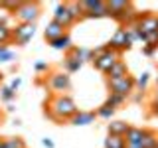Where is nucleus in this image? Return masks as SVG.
<instances>
[{
	"label": "nucleus",
	"mask_w": 158,
	"mask_h": 148,
	"mask_svg": "<svg viewBox=\"0 0 158 148\" xmlns=\"http://www.w3.org/2000/svg\"><path fill=\"white\" fill-rule=\"evenodd\" d=\"M36 34V24H18L16 28H12V39L18 46H26L30 39Z\"/></svg>",
	"instance_id": "obj_7"
},
{
	"label": "nucleus",
	"mask_w": 158,
	"mask_h": 148,
	"mask_svg": "<svg viewBox=\"0 0 158 148\" xmlns=\"http://www.w3.org/2000/svg\"><path fill=\"white\" fill-rule=\"evenodd\" d=\"M146 134V128H138V126H131L128 132L125 134V140L128 146H142V138Z\"/></svg>",
	"instance_id": "obj_13"
},
{
	"label": "nucleus",
	"mask_w": 158,
	"mask_h": 148,
	"mask_svg": "<svg viewBox=\"0 0 158 148\" xmlns=\"http://www.w3.org/2000/svg\"><path fill=\"white\" fill-rule=\"evenodd\" d=\"M34 69H36L38 73H48L49 71V63L48 61H36L34 63Z\"/></svg>",
	"instance_id": "obj_27"
},
{
	"label": "nucleus",
	"mask_w": 158,
	"mask_h": 148,
	"mask_svg": "<svg viewBox=\"0 0 158 148\" xmlns=\"http://www.w3.org/2000/svg\"><path fill=\"white\" fill-rule=\"evenodd\" d=\"M125 103H127V97H123V95H115V93H109V97H107L105 105L117 111V109H118V107H123Z\"/></svg>",
	"instance_id": "obj_18"
},
{
	"label": "nucleus",
	"mask_w": 158,
	"mask_h": 148,
	"mask_svg": "<svg viewBox=\"0 0 158 148\" xmlns=\"http://www.w3.org/2000/svg\"><path fill=\"white\" fill-rule=\"evenodd\" d=\"M2 77H4V75H2V73H0V81H2Z\"/></svg>",
	"instance_id": "obj_36"
},
{
	"label": "nucleus",
	"mask_w": 158,
	"mask_h": 148,
	"mask_svg": "<svg viewBox=\"0 0 158 148\" xmlns=\"http://www.w3.org/2000/svg\"><path fill=\"white\" fill-rule=\"evenodd\" d=\"M156 146H158V134L154 130L146 128V134L142 138V148H156Z\"/></svg>",
	"instance_id": "obj_20"
},
{
	"label": "nucleus",
	"mask_w": 158,
	"mask_h": 148,
	"mask_svg": "<svg viewBox=\"0 0 158 148\" xmlns=\"http://www.w3.org/2000/svg\"><path fill=\"white\" fill-rule=\"evenodd\" d=\"M105 148H127L125 136H113V134H109L105 138Z\"/></svg>",
	"instance_id": "obj_17"
},
{
	"label": "nucleus",
	"mask_w": 158,
	"mask_h": 148,
	"mask_svg": "<svg viewBox=\"0 0 158 148\" xmlns=\"http://www.w3.org/2000/svg\"><path fill=\"white\" fill-rule=\"evenodd\" d=\"M16 59V51L10 49V46H0V61L2 63H10Z\"/></svg>",
	"instance_id": "obj_22"
},
{
	"label": "nucleus",
	"mask_w": 158,
	"mask_h": 148,
	"mask_svg": "<svg viewBox=\"0 0 158 148\" xmlns=\"http://www.w3.org/2000/svg\"><path fill=\"white\" fill-rule=\"evenodd\" d=\"M0 148H4V138H0Z\"/></svg>",
	"instance_id": "obj_33"
},
{
	"label": "nucleus",
	"mask_w": 158,
	"mask_h": 148,
	"mask_svg": "<svg viewBox=\"0 0 158 148\" xmlns=\"http://www.w3.org/2000/svg\"><path fill=\"white\" fill-rule=\"evenodd\" d=\"M152 103H154V105H158V89L154 91V97H152Z\"/></svg>",
	"instance_id": "obj_32"
},
{
	"label": "nucleus",
	"mask_w": 158,
	"mask_h": 148,
	"mask_svg": "<svg viewBox=\"0 0 158 148\" xmlns=\"http://www.w3.org/2000/svg\"><path fill=\"white\" fill-rule=\"evenodd\" d=\"M65 34H67V30L63 28L61 24H57L56 20H52L46 26V30H44V38L48 39V43L53 42V39H57V38H61V36H65Z\"/></svg>",
	"instance_id": "obj_12"
},
{
	"label": "nucleus",
	"mask_w": 158,
	"mask_h": 148,
	"mask_svg": "<svg viewBox=\"0 0 158 148\" xmlns=\"http://www.w3.org/2000/svg\"><path fill=\"white\" fill-rule=\"evenodd\" d=\"M79 6L83 10V18H109L107 2H103V0H83V2H79Z\"/></svg>",
	"instance_id": "obj_6"
},
{
	"label": "nucleus",
	"mask_w": 158,
	"mask_h": 148,
	"mask_svg": "<svg viewBox=\"0 0 158 148\" xmlns=\"http://www.w3.org/2000/svg\"><path fill=\"white\" fill-rule=\"evenodd\" d=\"M158 47H152V46H142V53L144 56H154V51H156Z\"/></svg>",
	"instance_id": "obj_28"
},
{
	"label": "nucleus",
	"mask_w": 158,
	"mask_h": 148,
	"mask_svg": "<svg viewBox=\"0 0 158 148\" xmlns=\"http://www.w3.org/2000/svg\"><path fill=\"white\" fill-rule=\"evenodd\" d=\"M105 75H107V79H123V77L128 75V67H127V63L121 59V61H117L115 65L109 69Z\"/></svg>",
	"instance_id": "obj_16"
},
{
	"label": "nucleus",
	"mask_w": 158,
	"mask_h": 148,
	"mask_svg": "<svg viewBox=\"0 0 158 148\" xmlns=\"http://www.w3.org/2000/svg\"><path fill=\"white\" fill-rule=\"evenodd\" d=\"M42 14V6L38 2H20V6L14 12V18L18 24H36V20Z\"/></svg>",
	"instance_id": "obj_3"
},
{
	"label": "nucleus",
	"mask_w": 158,
	"mask_h": 148,
	"mask_svg": "<svg viewBox=\"0 0 158 148\" xmlns=\"http://www.w3.org/2000/svg\"><path fill=\"white\" fill-rule=\"evenodd\" d=\"M107 87H109V93L123 95V97L128 99V95L136 89V83H135V77L127 75L123 79H107Z\"/></svg>",
	"instance_id": "obj_5"
},
{
	"label": "nucleus",
	"mask_w": 158,
	"mask_h": 148,
	"mask_svg": "<svg viewBox=\"0 0 158 148\" xmlns=\"http://www.w3.org/2000/svg\"><path fill=\"white\" fill-rule=\"evenodd\" d=\"M156 89H158V77H156Z\"/></svg>",
	"instance_id": "obj_35"
},
{
	"label": "nucleus",
	"mask_w": 158,
	"mask_h": 148,
	"mask_svg": "<svg viewBox=\"0 0 158 148\" xmlns=\"http://www.w3.org/2000/svg\"><path fill=\"white\" fill-rule=\"evenodd\" d=\"M20 85H22V79H20V77L12 79V83H10V87H12L14 91H18V89H20Z\"/></svg>",
	"instance_id": "obj_29"
},
{
	"label": "nucleus",
	"mask_w": 158,
	"mask_h": 148,
	"mask_svg": "<svg viewBox=\"0 0 158 148\" xmlns=\"http://www.w3.org/2000/svg\"><path fill=\"white\" fill-rule=\"evenodd\" d=\"M49 46H52L53 49H71V38H69V34H65V36L53 39V42H49Z\"/></svg>",
	"instance_id": "obj_19"
},
{
	"label": "nucleus",
	"mask_w": 158,
	"mask_h": 148,
	"mask_svg": "<svg viewBox=\"0 0 158 148\" xmlns=\"http://www.w3.org/2000/svg\"><path fill=\"white\" fill-rule=\"evenodd\" d=\"M128 128H131V125L125 122V121H111L107 125V132L113 134V136H125L128 132Z\"/></svg>",
	"instance_id": "obj_15"
},
{
	"label": "nucleus",
	"mask_w": 158,
	"mask_h": 148,
	"mask_svg": "<svg viewBox=\"0 0 158 148\" xmlns=\"http://www.w3.org/2000/svg\"><path fill=\"white\" fill-rule=\"evenodd\" d=\"M150 113H152L154 117H158V105H154V103H152V105H150Z\"/></svg>",
	"instance_id": "obj_31"
},
{
	"label": "nucleus",
	"mask_w": 158,
	"mask_h": 148,
	"mask_svg": "<svg viewBox=\"0 0 158 148\" xmlns=\"http://www.w3.org/2000/svg\"><path fill=\"white\" fill-rule=\"evenodd\" d=\"M111 49H115V51H127V49H131L132 47V43H131V39H128L127 36V32H125V28H117V32L113 34V38H111V42L107 43Z\"/></svg>",
	"instance_id": "obj_8"
},
{
	"label": "nucleus",
	"mask_w": 158,
	"mask_h": 148,
	"mask_svg": "<svg viewBox=\"0 0 158 148\" xmlns=\"http://www.w3.org/2000/svg\"><path fill=\"white\" fill-rule=\"evenodd\" d=\"M95 113H97V118H103V121H111L113 115H115V109H111V107H107V105H101Z\"/></svg>",
	"instance_id": "obj_25"
},
{
	"label": "nucleus",
	"mask_w": 158,
	"mask_h": 148,
	"mask_svg": "<svg viewBox=\"0 0 158 148\" xmlns=\"http://www.w3.org/2000/svg\"><path fill=\"white\" fill-rule=\"evenodd\" d=\"M4 148H28L24 138L20 136H10V138H4Z\"/></svg>",
	"instance_id": "obj_23"
},
{
	"label": "nucleus",
	"mask_w": 158,
	"mask_h": 148,
	"mask_svg": "<svg viewBox=\"0 0 158 148\" xmlns=\"http://www.w3.org/2000/svg\"><path fill=\"white\" fill-rule=\"evenodd\" d=\"M79 111L75 101L69 95H52L46 101V115L56 121L57 125H63L65 121H71V117Z\"/></svg>",
	"instance_id": "obj_1"
},
{
	"label": "nucleus",
	"mask_w": 158,
	"mask_h": 148,
	"mask_svg": "<svg viewBox=\"0 0 158 148\" xmlns=\"http://www.w3.org/2000/svg\"><path fill=\"white\" fill-rule=\"evenodd\" d=\"M42 144L46 146V148H53V146H56V144H53V140H52V138H42Z\"/></svg>",
	"instance_id": "obj_30"
},
{
	"label": "nucleus",
	"mask_w": 158,
	"mask_h": 148,
	"mask_svg": "<svg viewBox=\"0 0 158 148\" xmlns=\"http://www.w3.org/2000/svg\"><path fill=\"white\" fill-rule=\"evenodd\" d=\"M0 99H2V101H6V103H10L12 99H16V91H14L10 85L0 87Z\"/></svg>",
	"instance_id": "obj_26"
},
{
	"label": "nucleus",
	"mask_w": 158,
	"mask_h": 148,
	"mask_svg": "<svg viewBox=\"0 0 158 148\" xmlns=\"http://www.w3.org/2000/svg\"><path fill=\"white\" fill-rule=\"evenodd\" d=\"M156 148H158V146H156Z\"/></svg>",
	"instance_id": "obj_37"
},
{
	"label": "nucleus",
	"mask_w": 158,
	"mask_h": 148,
	"mask_svg": "<svg viewBox=\"0 0 158 148\" xmlns=\"http://www.w3.org/2000/svg\"><path fill=\"white\" fill-rule=\"evenodd\" d=\"M117 61H121V53L115 51V49H111L109 46L93 49V65H95L101 73H107Z\"/></svg>",
	"instance_id": "obj_2"
},
{
	"label": "nucleus",
	"mask_w": 158,
	"mask_h": 148,
	"mask_svg": "<svg viewBox=\"0 0 158 148\" xmlns=\"http://www.w3.org/2000/svg\"><path fill=\"white\" fill-rule=\"evenodd\" d=\"M135 83H136V89H138V91L144 93V91H146V87H148V83H150V73H148V71L140 73V75L135 79Z\"/></svg>",
	"instance_id": "obj_24"
},
{
	"label": "nucleus",
	"mask_w": 158,
	"mask_h": 148,
	"mask_svg": "<svg viewBox=\"0 0 158 148\" xmlns=\"http://www.w3.org/2000/svg\"><path fill=\"white\" fill-rule=\"evenodd\" d=\"M136 28H138V32H140L142 36L152 34V32H158V14H150V12H148V14L138 16Z\"/></svg>",
	"instance_id": "obj_9"
},
{
	"label": "nucleus",
	"mask_w": 158,
	"mask_h": 148,
	"mask_svg": "<svg viewBox=\"0 0 158 148\" xmlns=\"http://www.w3.org/2000/svg\"><path fill=\"white\" fill-rule=\"evenodd\" d=\"M97 121V113L95 111H77L75 115L71 117V125L75 126H87V125H93Z\"/></svg>",
	"instance_id": "obj_11"
},
{
	"label": "nucleus",
	"mask_w": 158,
	"mask_h": 148,
	"mask_svg": "<svg viewBox=\"0 0 158 148\" xmlns=\"http://www.w3.org/2000/svg\"><path fill=\"white\" fill-rule=\"evenodd\" d=\"M12 42V28L8 24H0V46H8Z\"/></svg>",
	"instance_id": "obj_21"
},
{
	"label": "nucleus",
	"mask_w": 158,
	"mask_h": 148,
	"mask_svg": "<svg viewBox=\"0 0 158 148\" xmlns=\"http://www.w3.org/2000/svg\"><path fill=\"white\" fill-rule=\"evenodd\" d=\"M81 65H83L81 59H77V57L67 49V51H65V59H63V71H65V73H75V71H79V69H81Z\"/></svg>",
	"instance_id": "obj_14"
},
{
	"label": "nucleus",
	"mask_w": 158,
	"mask_h": 148,
	"mask_svg": "<svg viewBox=\"0 0 158 148\" xmlns=\"http://www.w3.org/2000/svg\"><path fill=\"white\" fill-rule=\"evenodd\" d=\"M48 87L52 89L53 95H67V91L71 89V77L65 71H53L48 77Z\"/></svg>",
	"instance_id": "obj_4"
},
{
	"label": "nucleus",
	"mask_w": 158,
	"mask_h": 148,
	"mask_svg": "<svg viewBox=\"0 0 158 148\" xmlns=\"http://www.w3.org/2000/svg\"><path fill=\"white\" fill-rule=\"evenodd\" d=\"M2 117H4V115H2V111H0V126H2Z\"/></svg>",
	"instance_id": "obj_34"
},
{
	"label": "nucleus",
	"mask_w": 158,
	"mask_h": 148,
	"mask_svg": "<svg viewBox=\"0 0 158 148\" xmlns=\"http://www.w3.org/2000/svg\"><path fill=\"white\" fill-rule=\"evenodd\" d=\"M53 20H56L57 24H61L63 28H69L73 22H75V18H73V14H71V10H69V4H57L56 10H53Z\"/></svg>",
	"instance_id": "obj_10"
}]
</instances>
